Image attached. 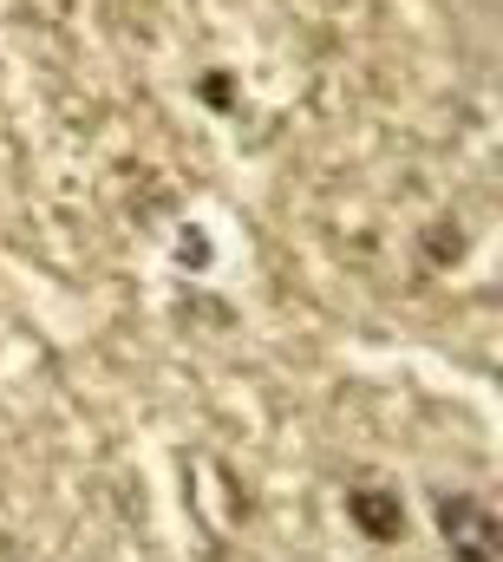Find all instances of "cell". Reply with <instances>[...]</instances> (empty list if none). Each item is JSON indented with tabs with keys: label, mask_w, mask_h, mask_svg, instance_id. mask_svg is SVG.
<instances>
[{
	"label": "cell",
	"mask_w": 503,
	"mask_h": 562,
	"mask_svg": "<svg viewBox=\"0 0 503 562\" xmlns=\"http://www.w3.org/2000/svg\"><path fill=\"white\" fill-rule=\"evenodd\" d=\"M438 530H445V543H451L458 562H498V517H491V504H478L465 491H445L438 497Z\"/></svg>",
	"instance_id": "6da1fadb"
},
{
	"label": "cell",
	"mask_w": 503,
	"mask_h": 562,
	"mask_svg": "<svg viewBox=\"0 0 503 562\" xmlns=\"http://www.w3.org/2000/svg\"><path fill=\"white\" fill-rule=\"evenodd\" d=\"M347 517H354L360 537H373V543H399V537H405V504H399V491H385V484H354V491H347Z\"/></svg>",
	"instance_id": "7a4b0ae2"
},
{
	"label": "cell",
	"mask_w": 503,
	"mask_h": 562,
	"mask_svg": "<svg viewBox=\"0 0 503 562\" xmlns=\"http://www.w3.org/2000/svg\"><path fill=\"white\" fill-rule=\"evenodd\" d=\"M197 92H203V105H216V112H230V105H236V79H230V72H203V86H197Z\"/></svg>",
	"instance_id": "3957f363"
}]
</instances>
